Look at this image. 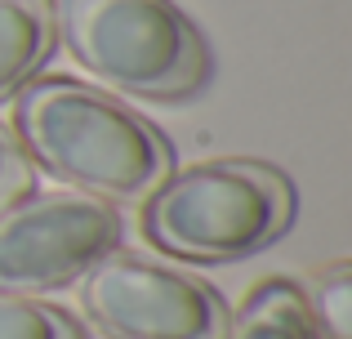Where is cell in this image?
Here are the masks:
<instances>
[{
    "instance_id": "cell-1",
    "label": "cell",
    "mask_w": 352,
    "mask_h": 339,
    "mask_svg": "<svg viewBox=\"0 0 352 339\" xmlns=\"http://www.w3.org/2000/svg\"><path fill=\"white\" fill-rule=\"evenodd\" d=\"M27 161L98 201H147L174 174V148L152 121L80 80H27L14 103Z\"/></svg>"
},
{
    "instance_id": "cell-2",
    "label": "cell",
    "mask_w": 352,
    "mask_h": 339,
    "mask_svg": "<svg viewBox=\"0 0 352 339\" xmlns=\"http://www.w3.org/2000/svg\"><path fill=\"white\" fill-rule=\"evenodd\" d=\"M294 223V183L267 161L219 157L147 197L143 232L156 250L192 263H232L272 245Z\"/></svg>"
},
{
    "instance_id": "cell-3",
    "label": "cell",
    "mask_w": 352,
    "mask_h": 339,
    "mask_svg": "<svg viewBox=\"0 0 352 339\" xmlns=\"http://www.w3.org/2000/svg\"><path fill=\"white\" fill-rule=\"evenodd\" d=\"M54 36L103 85L188 98L210 80V45L174 0H54Z\"/></svg>"
},
{
    "instance_id": "cell-4",
    "label": "cell",
    "mask_w": 352,
    "mask_h": 339,
    "mask_svg": "<svg viewBox=\"0 0 352 339\" xmlns=\"http://www.w3.org/2000/svg\"><path fill=\"white\" fill-rule=\"evenodd\" d=\"M120 241L112 201L89 192H23L0 210V295H41L85 277Z\"/></svg>"
},
{
    "instance_id": "cell-5",
    "label": "cell",
    "mask_w": 352,
    "mask_h": 339,
    "mask_svg": "<svg viewBox=\"0 0 352 339\" xmlns=\"http://www.w3.org/2000/svg\"><path fill=\"white\" fill-rule=\"evenodd\" d=\"M89 322L107 339H223L228 304L210 281L138 254H103L80 286Z\"/></svg>"
},
{
    "instance_id": "cell-6",
    "label": "cell",
    "mask_w": 352,
    "mask_h": 339,
    "mask_svg": "<svg viewBox=\"0 0 352 339\" xmlns=\"http://www.w3.org/2000/svg\"><path fill=\"white\" fill-rule=\"evenodd\" d=\"M54 41V0H0V98L45 67Z\"/></svg>"
},
{
    "instance_id": "cell-7",
    "label": "cell",
    "mask_w": 352,
    "mask_h": 339,
    "mask_svg": "<svg viewBox=\"0 0 352 339\" xmlns=\"http://www.w3.org/2000/svg\"><path fill=\"white\" fill-rule=\"evenodd\" d=\"M223 339H321L312 308L303 299V290L294 281H258L245 295V304L236 308V317H228Z\"/></svg>"
},
{
    "instance_id": "cell-8",
    "label": "cell",
    "mask_w": 352,
    "mask_h": 339,
    "mask_svg": "<svg viewBox=\"0 0 352 339\" xmlns=\"http://www.w3.org/2000/svg\"><path fill=\"white\" fill-rule=\"evenodd\" d=\"M312 308V322L326 339H352V263L335 259L312 277V295H303Z\"/></svg>"
},
{
    "instance_id": "cell-9",
    "label": "cell",
    "mask_w": 352,
    "mask_h": 339,
    "mask_svg": "<svg viewBox=\"0 0 352 339\" xmlns=\"http://www.w3.org/2000/svg\"><path fill=\"white\" fill-rule=\"evenodd\" d=\"M0 339H85L63 308L32 295H0Z\"/></svg>"
},
{
    "instance_id": "cell-10",
    "label": "cell",
    "mask_w": 352,
    "mask_h": 339,
    "mask_svg": "<svg viewBox=\"0 0 352 339\" xmlns=\"http://www.w3.org/2000/svg\"><path fill=\"white\" fill-rule=\"evenodd\" d=\"M23 192H32V161H27L23 143L0 125V210L18 201Z\"/></svg>"
}]
</instances>
